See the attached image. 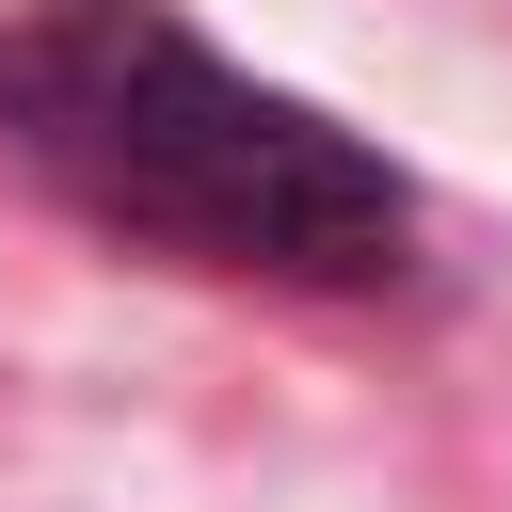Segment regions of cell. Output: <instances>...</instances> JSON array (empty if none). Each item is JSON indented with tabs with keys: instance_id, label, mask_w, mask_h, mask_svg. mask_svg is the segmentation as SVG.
I'll use <instances>...</instances> for the list:
<instances>
[{
	"instance_id": "6da1fadb",
	"label": "cell",
	"mask_w": 512,
	"mask_h": 512,
	"mask_svg": "<svg viewBox=\"0 0 512 512\" xmlns=\"http://www.w3.org/2000/svg\"><path fill=\"white\" fill-rule=\"evenodd\" d=\"M0 128L128 240L192 272H272V288H384L416 256V192L320 128L304 96L240 80L192 16L160 0H32L0 16Z\"/></svg>"
}]
</instances>
